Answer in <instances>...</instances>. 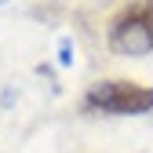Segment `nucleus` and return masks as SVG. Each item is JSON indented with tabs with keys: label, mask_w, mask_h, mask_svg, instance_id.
Here are the masks:
<instances>
[{
	"label": "nucleus",
	"mask_w": 153,
	"mask_h": 153,
	"mask_svg": "<svg viewBox=\"0 0 153 153\" xmlns=\"http://www.w3.org/2000/svg\"><path fill=\"white\" fill-rule=\"evenodd\" d=\"M109 51L117 55H149L153 51V0H131L109 22Z\"/></svg>",
	"instance_id": "f257e3e1"
},
{
	"label": "nucleus",
	"mask_w": 153,
	"mask_h": 153,
	"mask_svg": "<svg viewBox=\"0 0 153 153\" xmlns=\"http://www.w3.org/2000/svg\"><path fill=\"white\" fill-rule=\"evenodd\" d=\"M84 106L109 117H139L153 109V88L135 80H99L84 95Z\"/></svg>",
	"instance_id": "f03ea898"
},
{
	"label": "nucleus",
	"mask_w": 153,
	"mask_h": 153,
	"mask_svg": "<svg viewBox=\"0 0 153 153\" xmlns=\"http://www.w3.org/2000/svg\"><path fill=\"white\" fill-rule=\"evenodd\" d=\"M0 4H7V0H0Z\"/></svg>",
	"instance_id": "7ed1b4c3"
}]
</instances>
